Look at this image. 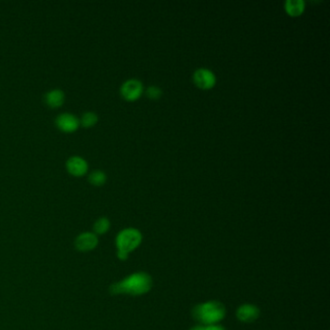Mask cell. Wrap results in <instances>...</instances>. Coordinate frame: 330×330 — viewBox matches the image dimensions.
<instances>
[{"label":"cell","mask_w":330,"mask_h":330,"mask_svg":"<svg viewBox=\"0 0 330 330\" xmlns=\"http://www.w3.org/2000/svg\"><path fill=\"white\" fill-rule=\"evenodd\" d=\"M143 91V86L139 79L130 78L126 80L120 89L122 97L127 101H136L139 99Z\"/></svg>","instance_id":"277c9868"},{"label":"cell","mask_w":330,"mask_h":330,"mask_svg":"<svg viewBox=\"0 0 330 330\" xmlns=\"http://www.w3.org/2000/svg\"><path fill=\"white\" fill-rule=\"evenodd\" d=\"M129 257V254L128 253H125V252H122V251H117V258L120 260V261H126Z\"/></svg>","instance_id":"2e32d148"},{"label":"cell","mask_w":330,"mask_h":330,"mask_svg":"<svg viewBox=\"0 0 330 330\" xmlns=\"http://www.w3.org/2000/svg\"><path fill=\"white\" fill-rule=\"evenodd\" d=\"M110 228H111V222L106 217L99 218L93 225V230L96 235H98V234L102 235V234L107 233Z\"/></svg>","instance_id":"7c38bea8"},{"label":"cell","mask_w":330,"mask_h":330,"mask_svg":"<svg viewBox=\"0 0 330 330\" xmlns=\"http://www.w3.org/2000/svg\"><path fill=\"white\" fill-rule=\"evenodd\" d=\"M142 241V235L139 229L127 228L118 232L115 238V245L117 251H122L130 254L136 250Z\"/></svg>","instance_id":"3957f363"},{"label":"cell","mask_w":330,"mask_h":330,"mask_svg":"<svg viewBox=\"0 0 330 330\" xmlns=\"http://www.w3.org/2000/svg\"><path fill=\"white\" fill-rule=\"evenodd\" d=\"M190 330H203V327H202V326H198V327H195V328Z\"/></svg>","instance_id":"ac0fdd59"},{"label":"cell","mask_w":330,"mask_h":330,"mask_svg":"<svg viewBox=\"0 0 330 330\" xmlns=\"http://www.w3.org/2000/svg\"><path fill=\"white\" fill-rule=\"evenodd\" d=\"M65 94L60 89H52L45 95V101L51 108H58L63 105Z\"/></svg>","instance_id":"30bf717a"},{"label":"cell","mask_w":330,"mask_h":330,"mask_svg":"<svg viewBox=\"0 0 330 330\" xmlns=\"http://www.w3.org/2000/svg\"><path fill=\"white\" fill-rule=\"evenodd\" d=\"M194 317L204 325L218 324L226 316V308L219 301H207L197 305L193 310Z\"/></svg>","instance_id":"7a4b0ae2"},{"label":"cell","mask_w":330,"mask_h":330,"mask_svg":"<svg viewBox=\"0 0 330 330\" xmlns=\"http://www.w3.org/2000/svg\"><path fill=\"white\" fill-rule=\"evenodd\" d=\"M98 122V115L93 112H88L81 115L79 123L84 127H93Z\"/></svg>","instance_id":"5bb4252c"},{"label":"cell","mask_w":330,"mask_h":330,"mask_svg":"<svg viewBox=\"0 0 330 330\" xmlns=\"http://www.w3.org/2000/svg\"><path fill=\"white\" fill-rule=\"evenodd\" d=\"M193 80L199 89L207 90L212 89L215 86L216 76L212 71L205 68H201L196 70L194 73Z\"/></svg>","instance_id":"5b68a950"},{"label":"cell","mask_w":330,"mask_h":330,"mask_svg":"<svg viewBox=\"0 0 330 330\" xmlns=\"http://www.w3.org/2000/svg\"><path fill=\"white\" fill-rule=\"evenodd\" d=\"M66 168L71 175L75 177H82L89 171V164L80 156H72L67 160Z\"/></svg>","instance_id":"ba28073f"},{"label":"cell","mask_w":330,"mask_h":330,"mask_svg":"<svg viewBox=\"0 0 330 330\" xmlns=\"http://www.w3.org/2000/svg\"><path fill=\"white\" fill-rule=\"evenodd\" d=\"M260 309L253 304H243L237 309L236 317L242 321L246 323L254 322L258 317H260Z\"/></svg>","instance_id":"9c48e42d"},{"label":"cell","mask_w":330,"mask_h":330,"mask_svg":"<svg viewBox=\"0 0 330 330\" xmlns=\"http://www.w3.org/2000/svg\"><path fill=\"white\" fill-rule=\"evenodd\" d=\"M146 95L151 100H157L162 96V89L158 87H149L146 89Z\"/></svg>","instance_id":"9a60e30c"},{"label":"cell","mask_w":330,"mask_h":330,"mask_svg":"<svg viewBox=\"0 0 330 330\" xmlns=\"http://www.w3.org/2000/svg\"><path fill=\"white\" fill-rule=\"evenodd\" d=\"M203 330H225V328L221 325H218V324H214V325H208V326H205L203 327Z\"/></svg>","instance_id":"e0dca14e"},{"label":"cell","mask_w":330,"mask_h":330,"mask_svg":"<svg viewBox=\"0 0 330 330\" xmlns=\"http://www.w3.org/2000/svg\"><path fill=\"white\" fill-rule=\"evenodd\" d=\"M152 288V278L144 272H136L110 287L112 294L141 295Z\"/></svg>","instance_id":"6da1fadb"},{"label":"cell","mask_w":330,"mask_h":330,"mask_svg":"<svg viewBox=\"0 0 330 330\" xmlns=\"http://www.w3.org/2000/svg\"><path fill=\"white\" fill-rule=\"evenodd\" d=\"M285 10L291 17H299L304 12L305 2L302 0H288L285 3Z\"/></svg>","instance_id":"8fae6325"},{"label":"cell","mask_w":330,"mask_h":330,"mask_svg":"<svg viewBox=\"0 0 330 330\" xmlns=\"http://www.w3.org/2000/svg\"><path fill=\"white\" fill-rule=\"evenodd\" d=\"M89 180L94 186H102L107 181V176L101 170H96L89 175Z\"/></svg>","instance_id":"4fadbf2b"},{"label":"cell","mask_w":330,"mask_h":330,"mask_svg":"<svg viewBox=\"0 0 330 330\" xmlns=\"http://www.w3.org/2000/svg\"><path fill=\"white\" fill-rule=\"evenodd\" d=\"M99 243L98 236L94 232L86 231L76 236L75 247L79 252H90L94 250Z\"/></svg>","instance_id":"8992f818"},{"label":"cell","mask_w":330,"mask_h":330,"mask_svg":"<svg viewBox=\"0 0 330 330\" xmlns=\"http://www.w3.org/2000/svg\"><path fill=\"white\" fill-rule=\"evenodd\" d=\"M55 124L64 133H73L79 126V120L73 114L64 113L56 117Z\"/></svg>","instance_id":"52a82bcc"}]
</instances>
